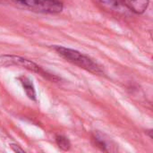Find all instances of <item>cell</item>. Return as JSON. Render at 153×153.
<instances>
[{
  "label": "cell",
  "instance_id": "3957f363",
  "mask_svg": "<svg viewBox=\"0 0 153 153\" xmlns=\"http://www.w3.org/2000/svg\"><path fill=\"white\" fill-rule=\"evenodd\" d=\"M23 5L44 13H58L64 8V4L60 0H24Z\"/></svg>",
  "mask_w": 153,
  "mask_h": 153
},
{
  "label": "cell",
  "instance_id": "52a82bcc",
  "mask_svg": "<svg viewBox=\"0 0 153 153\" xmlns=\"http://www.w3.org/2000/svg\"><path fill=\"white\" fill-rule=\"evenodd\" d=\"M23 90L26 93V95L28 96V98L31 100H36V91H35V88L33 86V83L31 82V81L25 76H22L19 78Z\"/></svg>",
  "mask_w": 153,
  "mask_h": 153
},
{
  "label": "cell",
  "instance_id": "5b68a950",
  "mask_svg": "<svg viewBox=\"0 0 153 153\" xmlns=\"http://www.w3.org/2000/svg\"><path fill=\"white\" fill-rule=\"evenodd\" d=\"M91 142L93 145L99 148L100 151L105 152H109L113 151V143L105 134L100 132H94L91 135Z\"/></svg>",
  "mask_w": 153,
  "mask_h": 153
},
{
  "label": "cell",
  "instance_id": "ba28073f",
  "mask_svg": "<svg viewBox=\"0 0 153 153\" xmlns=\"http://www.w3.org/2000/svg\"><path fill=\"white\" fill-rule=\"evenodd\" d=\"M56 143L57 146H58L61 150H63V151H65V152L69 151L70 148H71V143H70L69 139L66 138V137L64 136V135L57 134V135L56 136Z\"/></svg>",
  "mask_w": 153,
  "mask_h": 153
},
{
  "label": "cell",
  "instance_id": "6da1fadb",
  "mask_svg": "<svg viewBox=\"0 0 153 153\" xmlns=\"http://www.w3.org/2000/svg\"><path fill=\"white\" fill-rule=\"evenodd\" d=\"M52 48L58 55H60L66 61L94 74H102L103 71L100 68V66L97 63H95L91 58L83 55L82 53L75 49L62 46H53Z\"/></svg>",
  "mask_w": 153,
  "mask_h": 153
},
{
  "label": "cell",
  "instance_id": "277c9868",
  "mask_svg": "<svg viewBox=\"0 0 153 153\" xmlns=\"http://www.w3.org/2000/svg\"><path fill=\"white\" fill-rule=\"evenodd\" d=\"M95 1L102 9L115 14L129 16L131 13H133L124 4L122 0H95Z\"/></svg>",
  "mask_w": 153,
  "mask_h": 153
},
{
  "label": "cell",
  "instance_id": "8992f818",
  "mask_svg": "<svg viewBox=\"0 0 153 153\" xmlns=\"http://www.w3.org/2000/svg\"><path fill=\"white\" fill-rule=\"evenodd\" d=\"M124 4L134 13L142 14L143 13L150 4L149 0H122Z\"/></svg>",
  "mask_w": 153,
  "mask_h": 153
},
{
  "label": "cell",
  "instance_id": "9c48e42d",
  "mask_svg": "<svg viewBox=\"0 0 153 153\" xmlns=\"http://www.w3.org/2000/svg\"><path fill=\"white\" fill-rule=\"evenodd\" d=\"M10 146H11L12 150H13V152H24V150H22V148H20V147H19L18 145H16V144H11Z\"/></svg>",
  "mask_w": 153,
  "mask_h": 153
},
{
  "label": "cell",
  "instance_id": "7a4b0ae2",
  "mask_svg": "<svg viewBox=\"0 0 153 153\" xmlns=\"http://www.w3.org/2000/svg\"><path fill=\"white\" fill-rule=\"evenodd\" d=\"M0 65H4V66H17V67H22L24 69H27L29 71L34 72V73H38L41 75H44L47 78H49V76H52L48 74H47L46 72H44L42 70V68L38 65L37 64H35L34 62L18 56H13V55H4L0 56Z\"/></svg>",
  "mask_w": 153,
  "mask_h": 153
},
{
  "label": "cell",
  "instance_id": "30bf717a",
  "mask_svg": "<svg viewBox=\"0 0 153 153\" xmlns=\"http://www.w3.org/2000/svg\"><path fill=\"white\" fill-rule=\"evenodd\" d=\"M146 134H149V136H150V138L151 139H152V130H149V131H146Z\"/></svg>",
  "mask_w": 153,
  "mask_h": 153
}]
</instances>
